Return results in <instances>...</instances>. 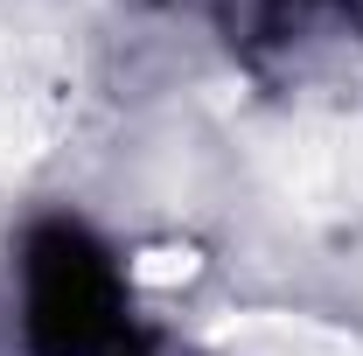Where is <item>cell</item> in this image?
<instances>
[{
  "label": "cell",
  "mask_w": 363,
  "mask_h": 356,
  "mask_svg": "<svg viewBox=\"0 0 363 356\" xmlns=\"http://www.w3.org/2000/svg\"><path fill=\"white\" fill-rule=\"evenodd\" d=\"M126 356H203V350H175V343H154V335H133Z\"/></svg>",
  "instance_id": "cell-2"
},
{
  "label": "cell",
  "mask_w": 363,
  "mask_h": 356,
  "mask_svg": "<svg viewBox=\"0 0 363 356\" xmlns=\"http://www.w3.org/2000/svg\"><path fill=\"white\" fill-rule=\"evenodd\" d=\"M7 328L21 356H126L133 272L77 210H43L7 245Z\"/></svg>",
  "instance_id": "cell-1"
}]
</instances>
